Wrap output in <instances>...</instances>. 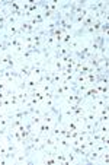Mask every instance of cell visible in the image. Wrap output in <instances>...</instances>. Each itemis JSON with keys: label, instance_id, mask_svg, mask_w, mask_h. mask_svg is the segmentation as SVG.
Here are the masks:
<instances>
[{"label": "cell", "instance_id": "5", "mask_svg": "<svg viewBox=\"0 0 109 165\" xmlns=\"http://www.w3.org/2000/svg\"><path fill=\"white\" fill-rule=\"evenodd\" d=\"M66 124V127L68 129V130H71V132H74V130H79L80 129V126L77 124V123H74L73 120H70V121H67V123H64Z\"/></svg>", "mask_w": 109, "mask_h": 165}, {"label": "cell", "instance_id": "8", "mask_svg": "<svg viewBox=\"0 0 109 165\" xmlns=\"http://www.w3.org/2000/svg\"><path fill=\"white\" fill-rule=\"evenodd\" d=\"M85 15H82V13H79V15H76L74 16V20H73V25H80L83 20H85Z\"/></svg>", "mask_w": 109, "mask_h": 165}, {"label": "cell", "instance_id": "4", "mask_svg": "<svg viewBox=\"0 0 109 165\" xmlns=\"http://www.w3.org/2000/svg\"><path fill=\"white\" fill-rule=\"evenodd\" d=\"M58 143H60V146H61V151H68V149H70V140H67L66 138H61Z\"/></svg>", "mask_w": 109, "mask_h": 165}, {"label": "cell", "instance_id": "12", "mask_svg": "<svg viewBox=\"0 0 109 165\" xmlns=\"http://www.w3.org/2000/svg\"><path fill=\"white\" fill-rule=\"evenodd\" d=\"M92 149H95L96 152H99V154H102V152H105V151H108L103 145H101V143H95V146L92 148Z\"/></svg>", "mask_w": 109, "mask_h": 165}, {"label": "cell", "instance_id": "11", "mask_svg": "<svg viewBox=\"0 0 109 165\" xmlns=\"http://www.w3.org/2000/svg\"><path fill=\"white\" fill-rule=\"evenodd\" d=\"M9 101H10V105H12V107H17V105H19V99H17V95H16V94L12 95V97L9 98Z\"/></svg>", "mask_w": 109, "mask_h": 165}, {"label": "cell", "instance_id": "6", "mask_svg": "<svg viewBox=\"0 0 109 165\" xmlns=\"http://www.w3.org/2000/svg\"><path fill=\"white\" fill-rule=\"evenodd\" d=\"M98 132H99V133H102V135H108V132H109L108 123H102V124L98 127Z\"/></svg>", "mask_w": 109, "mask_h": 165}, {"label": "cell", "instance_id": "13", "mask_svg": "<svg viewBox=\"0 0 109 165\" xmlns=\"http://www.w3.org/2000/svg\"><path fill=\"white\" fill-rule=\"evenodd\" d=\"M6 89H7V83H6V82H1V80H0V91H1V92H4Z\"/></svg>", "mask_w": 109, "mask_h": 165}, {"label": "cell", "instance_id": "3", "mask_svg": "<svg viewBox=\"0 0 109 165\" xmlns=\"http://www.w3.org/2000/svg\"><path fill=\"white\" fill-rule=\"evenodd\" d=\"M73 38H74V37L71 35V32H67V34H64V35H63V39H61V44H63V45L66 47V45H68V44H70V41H71Z\"/></svg>", "mask_w": 109, "mask_h": 165}, {"label": "cell", "instance_id": "9", "mask_svg": "<svg viewBox=\"0 0 109 165\" xmlns=\"http://www.w3.org/2000/svg\"><path fill=\"white\" fill-rule=\"evenodd\" d=\"M98 143H101V145H103V146H105V148L108 149V145H109V138H108V135H102Z\"/></svg>", "mask_w": 109, "mask_h": 165}, {"label": "cell", "instance_id": "2", "mask_svg": "<svg viewBox=\"0 0 109 165\" xmlns=\"http://www.w3.org/2000/svg\"><path fill=\"white\" fill-rule=\"evenodd\" d=\"M102 23H103V20L102 19H98V20H95L93 22V29H95V35H101V26H102Z\"/></svg>", "mask_w": 109, "mask_h": 165}, {"label": "cell", "instance_id": "1", "mask_svg": "<svg viewBox=\"0 0 109 165\" xmlns=\"http://www.w3.org/2000/svg\"><path fill=\"white\" fill-rule=\"evenodd\" d=\"M28 157H31V154H26V152H22V154H20V152H19V154H17V157L15 158V161H13V162H15V164H22V162H25V161H26V158H28Z\"/></svg>", "mask_w": 109, "mask_h": 165}, {"label": "cell", "instance_id": "10", "mask_svg": "<svg viewBox=\"0 0 109 165\" xmlns=\"http://www.w3.org/2000/svg\"><path fill=\"white\" fill-rule=\"evenodd\" d=\"M29 121H31L34 126H38V124H41V123H42L41 117H38V116H31V117H29Z\"/></svg>", "mask_w": 109, "mask_h": 165}, {"label": "cell", "instance_id": "7", "mask_svg": "<svg viewBox=\"0 0 109 165\" xmlns=\"http://www.w3.org/2000/svg\"><path fill=\"white\" fill-rule=\"evenodd\" d=\"M3 69H4V70H13V69H16V59H13V60H10L7 64H4Z\"/></svg>", "mask_w": 109, "mask_h": 165}]
</instances>
